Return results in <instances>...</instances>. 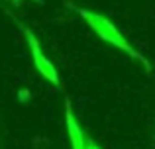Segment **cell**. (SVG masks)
Segmentation results:
<instances>
[{
  "label": "cell",
  "mask_w": 155,
  "mask_h": 149,
  "mask_svg": "<svg viewBox=\"0 0 155 149\" xmlns=\"http://www.w3.org/2000/svg\"><path fill=\"white\" fill-rule=\"evenodd\" d=\"M81 16H83V20L92 28V30H94V34L98 35L100 39H104L106 43L114 45L116 49H120V51H124V53H128L132 59L140 61L141 65L145 67V71L151 69V67H149V61L136 49V47L132 45V43L128 41V39L124 37V34H122V31L118 30V28L114 26V24L110 22L108 18H104L102 14H96V12H91V10H81Z\"/></svg>",
  "instance_id": "obj_1"
},
{
  "label": "cell",
  "mask_w": 155,
  "mask_h": 149,
  "mask_svg": "<svg viewBox=\"0 0 155 149\" xmlns=\"http://www.w3.org/2000/svg\"><path fill=\"white\" fill-rule=\"evenodd\" d=\"M26 37H28V43H30V49H31V57H34V63H35V69L43 75V79H47L51 84H59V76H57V71L53 67V63L43 55L41 47H39L38 39L34 37L31 31L26 30Z\"/></svg>",
  "instance_id": "obj_2"
},
{
  "label": "cell",
  "mask_w": 155,
  "mask_h": 149,
  "mask_svg": "<svg viewBox=\"0 0 155 149\" xmlns=\"http://www.w3.org/2000/svg\"><path fill=\"white\" fill-rule=\"evenodd\" d=\"M65 116H67V131H69V139H71V147L73 149H87L88 139H87V135H84L83 128L77 122L69 102H67V112H65Z\"/></svg>",
  "instance_id": "obj_3"
},
{
  "label": "cell",
  "mask_w": 155,
  "mask_h": 149,
  "mask_svg": "<svg viewBox=\"0 0 155 149\" xmlns=\"http://www.w3.org/2000/svg\"><path fill=\"white\" fill-rule=\"evenodd\" d=\"M87 149H100V147H98V145H94L92 141H88V143H87Z\"/></svg>",
  "instance_id": "obj_4"
}]
</instances>
